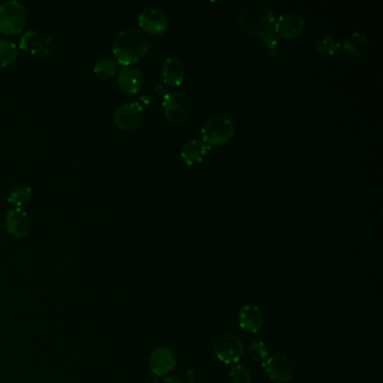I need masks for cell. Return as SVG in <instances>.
I'll return each mask as SVG.
<instances>
[{"mask_svg": "<svg viewBox=\"0 0 383 383\" xmlns=\"http://www.w3.org/2000/svg\"><path fill=\"white\" fill-rule=\"evenodd\" d=\"M239 24L248 36L264 40L274 34L276 17L267 3L253 1L243 8L239 16Z\"/></svg>", "mask_w": 383, "mask_h": 383, "instance_id": "obj_1", "label": "cell"}, {"mask_svg": "<svg viewBox=\"0 0 383 383\" xmlns=\"http://www.w3.org/2000/svg\"><path fill=\"white\" fill-rule=\"evenodd\" d=\"M150 50V43L143 31L136 29H124L114 42L113 52L120 66H131L143 59Z\"/></svg>", "mask_w": 383, "mask_h": 383, "instance_id": "obj_2", "label": "cell"}, {"mask_svg": "<svg viewBox=\"0 0 383 383\" xmlns=\"http://www.w3.org/2000/svg\"><path fill=\"white\" fill-rule=\"evenodd\" d=\"M201 136L211 148L223 146L235 136V125L226 117H211L202 126Z\"/></svg>", "mask_w": 383, "mask_h": 383, "instance_id": "obj_3", "label": "cell"}, {"mask_svg": "<svg viewBox=\"0 0 383 383\" xmlns=\"http://www.w3.org/2000/svg\"><path fill=\"white\" fill-rule=\"evenodd\" d=\"M27 13L22 3L7 0L0 3V31L3 34L19 35L25 29Z\"/></svg>", "mask_w": 383, "mask_h": 383, "instance_id": "obj_4", "label": "cell"}, {"mask_svg": "<svg viewBox=\"0 0 383 383\" xmlns=\"http://www.w3.org/2000/svg\"><path fill=\"white\" fill-rule=\"evenodd\" d=\"M164 116L172 125L183 124L192 113V99L183 90H172L163 98Z\"/></svg>", "mask_w": 383, "mask_h": 383, "instance_id": "obj_5", "label": "cell"}, {"mask_svg": "<svg viewBox=\"0 0 383 383\" xmlns=\"http://www.w3.org/2000/svg\"><path fill=\"white\" fill-rule=\"evenodd\" d=\"M215 354L225 365H233L242 358L244 345L234 334H222L215 339L213 344Z\"/></svg>", "mask_w": 383, "mask_h": 383, "instance_id": "obj_6", "label": "cell"}, {"mask_svg": "<svg viewBox=\"0 0 383 383\" xmlns=\"http://www.w3.org/2000/svg\"><path fill=\"white\" fill-rule=\"evenodd\" d=\"M144 118V108L138 103H126L117 108L114 122L122 131H133L141 125Z\"/></svg>", "mask_w": 383, "mask_h": 383, "instance_id": "obj_7", "label": "cell"}, {"mask_svg": "<svg viewBox=\"0 0 383 383\" xmlns=\"http://www.w3.org/2000/svg\"><path fill=\"white\" fill-rule=\"evenodd\" d=\"M271 380L276 383H288L295 374V365L287 355L276 354L267 358L263 365Z\"/></svg>", "mask_w": 383, "mask_h": 383, "instance_id": "obj_8", "label": "cell"}, {"mask_svg": "<svg viewBox=\"0 0 383 383\" xmlns=\"http://www.w3.org/2000/svg\"><path fill=\"white\" fill-rule=\"evenodd\" d=\"M138 25L151 35H162L169 27V19L162 10L145 8L138 15Z\"/></svg>", "mask_w": 383, "mask_h": 383, "instance_id": "obj_9", "label": "cell"}, {"mask_svg": "<svg viewBox=\"0 0 383 383\" xmlns=\"http://www.w3.org/2000/svg\"><path fill=\"white\" fill-rule=\"evenodd\" d=\"M305 19L297 13H288L280 16L276 21L274 31L276 36L285 40L298 38L305 29Z\"/></svg>", "mask_w": 383, "mask_h": 383, "instance_id": "obj_10", "label": "cell"}, {"mask_svg": "<svg viewBox=\"0 0 383 383\" xmlns=\"http://www.w3.org/2000/svg\"><path fill=\"white\" fill-rule=\"evenodd\" d=\"M5 227L10 236L24 239L29 235L31 228L29 215L22 208H12L5 215Z\"/></svg>", "mask_w": 383, "mask_h": 383, "instance_id": "obj_11", "label": "cell"}, {"mask_svg": "<svg viewBox=\"0 0 383 383\" xmlns=\"http://www.w3.org/2000/svg\"><path fill=\"white\" fill-rule=\"evenodd\" d=\"M19 49L33 54V55H49L53 49L52 38H42V35L36 31H26L19 41Z\"/></svg>", "mask_w": 383, "mask_h": 383, "instance_id": "obj_12", "label": "cell"}, {"mask_svg": "<svg viewBox=\"0 0 383 383\" xmlns=\"http://www.w3.org/2000/svg\"><path fill=\"white\" fill-rule=\"evenodd\" d=\"M117 83L126 94H135L141 92L144 85V77L140 70L133 66H125L117 77Z\"/></svg>", "mask_w": 383, "mask_h": 383, "instance_id": "obj_13", "label": "cell"}, {"mask_svg": "<svg viewBox=\"0 0 383 383\" xmlns=\"http://www.w3.org/2000/svg\"><path fill=\"white\" fill-rule=\"evenodd\" d=\"M176 367V358L168 347H157L150 358V368L159 377L169 373Z\"/></svg>", "mask_w": 383, "mask_h": 383, "instance_id": "obj_14", "label": "cell"}, {"mask_svg": "<svg viewBox=\"0 0 383 383\" xmlns=\"http://www.w3.org/2000/svg\"><path fill=\"white\" fill-rule=\"evenodd\" d=\"M162 77L168 85L178 88L185 80V69L183 63L178 57H169L164 61Z\"/></svg>", "mask_w": 383, "mask_h": 383, "instance_id": "obj_15", "label": "cell"}, {"mask_svg": "<svg viewBox=\"0 0 383 383\" xmlns=\"http://www.w3.org/2000/svg\"><path fill=\"white\" fill-rule=\"evenodd\" d=\"M263 315L260 308L255 306H246L239 311V323L242 330L250 333H258L263 327Z\"/></svg>", "mask_w": 383, "mask_h": 383, "instance_id": "obj_16", "label": "cell"}, {"mask_svg": "<svg viewBox=\"0 0 383 383\" xmlns=\"http://www.w3.org/2000/svg\"><path fill=\"white\" fill-rule=\"evenodd\" d=\"M209 151L211 148L204 144V142L192 140L183 146L181 157L187 166L194 167L196 164L200 163Z\"/></svg>", "mask_w": 383, "mask_h": 383, "instance_id": "obj_17", "label": "cell"}, {"mask_svg": "<svg viewBox=\"0 0 383 383\" xmlns=\"http://www.w3.org/2000/svg\"><path fill=\"white\" fill-rule=\"evenodd\" d=\"M342 47L349 57H360L367 53L370 47V41L367 35L360 31H354L345 38Z\"/></svg>", "mask_w": 383, "mask_h": 383, "instance_id": "obj_18", "label": "cell"}, {"mask_svg": "<svg viewBox=\"0 0 383 383\" xmlns=\"http://www.w3.org/2000/svg\"><path fill=\"white\" fill-rule=\"evenodd\" d=\"M18 57V47L10 40L0 38V68H7Z\"/></svg>", "mask_w": 383, "mask_h": 383, "instance_id": "obj_19", "label": "cell"}, {"mask_svg": "<svg viewBox=\"0 0 383 383\" xmlns=\"http://www.w3.org/2000/svg\"><path fill=\"white\" fill-rule=\"evenodd\" d=\"M94 72L98 78L101 80H108L115 77L117 72V62L113 59L106 57L101 59L96 63L94 68Z\"/></svg>", "mask_w": 383, "mask_h": 383, "instance_id": "obj_20", "label": "cell"}, {"mask_svg": "<svg viewBox=\"0 0 383 383\" xmlns=\"http://www.w3.org/2000/svg\"><path fill=\"white\" fill-rule=\"evenodd\" d=\"M31 196H33V190H31V187L21 185V187H17V188L14 189L13 192H10L7 201L10 204H13L14 207L21 208L31 200Z\"/></svg>", "mask_w": 383, "mask_h": 383, "instance_id": "obj_21", "label": "cell"}, {"mask_svg": "<svg viewBox=\"0 0 383 383\" xmlns=\"http://www.w3.org/2000/svg\"><path fill=\"white\" fill-rule=\"evenodd\" d=\"M342 45L339 44L336 40H334L332 36H323L319 38L316 42V50L319 53L328 57H333L335 54L339 53Z\"/></svg>", "mask_w": 383, "mask_h": 383, "instance_id": "obj_22", "label": "cell"}, {"mask_svg": "<svg viewBox=\"0 0 383 383\" xmlns=\"http://www.w3.org/2000/svg\"><path fill=\"white\" fill-rule=\"evenodd\" d=\"M230 375L234 383H251L252 381L251 372L244 365H234L230 370Z\"/></svg>", "mask_w": 383, "mask_h": 383, "instance_id": "obj_23", "label": "cell"}, {"mask_svg": "<svg viewBox=\"0 0 383 383\" xmlns=\"http://www.w3.org/2000/svg\"><path fill=\"white\" fill-rule=\"evenodd\" d=\"M267 355H269V349L263 342L252 343L248 347V356L253 361H263L267 358Z\"/></svg>", "mask_w": 383, "mask_h": 383, "instance_id": "obj_24", "label": "cell"}, {"mask_svg": "<svg viewBox=\"0 0 383 383\" xmlns=\"http://www.w3.org/2000/svg\"><path fill=\"white\" fill-rule=\"evenodd\" d=\"M263 41L264 45L267 47L269 53H270L271 57H276L278 54L281 52V43H280V40L278 36H276V31L274 34L269 35L267 38L262 40Z\"/></svg>", "mask_w": 383, "mask_h": 383, "instance_id": "obj_25", "label": "cell"}, {"mask_svg": "<svg viewBox=\"0 0 383 383\" xmlns=\"http://www.w3.org/2000/svg\"><path fill=\"white\" fill-rule=\"evenodd\" d=\"M161 383H183L180 379H176V378H167L164 379Z\"/></svg>", "mask_w": 383, "mask_h": 383, "instance_id": "obj_26", "label": "cell"}]
</instances>
